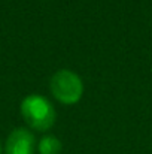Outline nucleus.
I'll return each instance as SVG.
<instances>
[{"instance_id":"nucleus-1","label":"nucleus","mask_w":152,"mask_h":154,"mask_svg":"<svg viewBox=\"0 0 152 154\" xmlns=\"http://www.w3.org/2000/svg\"><path fill=\"white\" fill-rule=\"evenodd\" d=\"M21 115L30 127L39 132L51 129L57 118L52 103L40 94H30L22 99Z\"/></svg>"},{"instance_id":"nucleus-2","label":"nucleus","mask_w":152,"mask_h":154,"mask_svg":"<svg viewBox=\"0 0 152 154\" xmlns=\"http://www.w3.org/2000/svg\"><path fill=\"white\" fill-rule=\"evenodd\" d=\"M51 93L58 102L64 105H73L79 102L84 94V82L78 73L69 69L55 72L49 82Z\"/></svg>"},{"instance_id":"nucleus-3","label":"nucleus","mask_w":152,"mask_h":154,"mask_svg":"<svg viewBox=\"0 0 152 154\" xmlns=\"http://www.w3.org/2000/svg\"><path fill=\"white\" fill-rule=\"evenodd\" d=\"M6 154H33L34 153V136L27 129H15L6 139Z\"/></svg>"},{"instance_id":"nucleus-4","label":"nucleus","mask_w":152,"mask_h":154,"mask_svg":"<svg viewBox=\"0 0 152 154\" xmlns=\"http://www.w3.org/2000/svg\"><path fill=\"white\" fill-rule=\"evenodd\" d=\"M63 150L61 141L55 136H43L39 142V153L40 154H60Z\"/></svg>"},{"instance_id":"nucleus-5","label":"nucleus","mask_w":152,"mask_h":154,"mask_svg":"<svg viewBox=\"0 0 152 154\" xmlns=\"http://www.w3.org/2000/svg\"><path fill=\"white\" fill-rule=\"evenodd\" d=\"M0 154H1V145H0Z\"/></svg>"}]
</instances>
